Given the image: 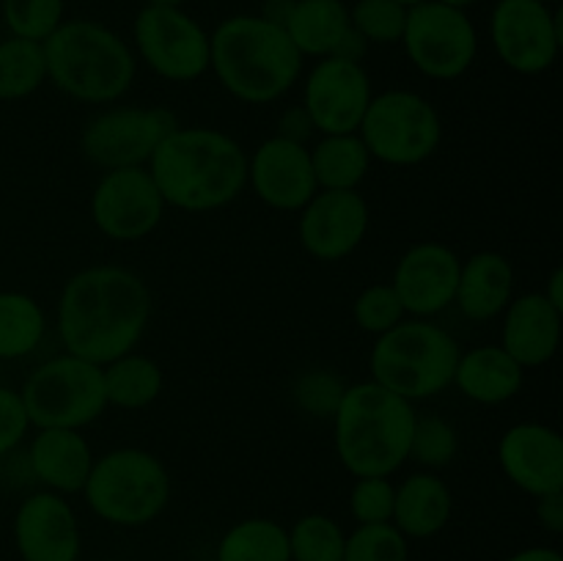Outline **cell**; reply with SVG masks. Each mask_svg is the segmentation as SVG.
<instances>
[{
	"label": "cell",
	"mask_w": 563,
	"mask_h": 561,
	"mask_svg": "<svg viewBox=\"0 0 563 561\" xmlns=\"http://www.w3.org/2000/svg\"><path fill=\"white\" fill-rule=\"evenodd\" d=\"M152 319L146 280L119 264H93L64 284L58 297V336L64 352L97 366L137 346Z\"/></svg>",
	"instance_id": "6da1fadb"
},
{
	"label": "cell",
	"mask_w": 563,
	"mask_h": 561,
	"mask_svg": "<svg viewBox=\"0 0 563 561\" xmlns=\"http://www.w3.org/2000/svg\"><path fill=\"white\" fill-rule=\"evenodd\" d=\"M148 174L165 207L214 212L229 207L247 185V154L212 127H176L148 160Z\"/></svg>",
	"instance_id": "7a4b0ae2"
},
{
	"label": "cell",
	"mask_w": 563,
	"mask_h": 561,
	"mask_svg": "<svg viewBox=\"0 0 563 561\" xmlns=\"http://www.w3.org/2000/svg\"><path fill=\"white\" fill-rule=\"evenodd\" d=\"M302 61L284 28L258 14L229 16L209 36V69L245 105H269L291 91Z\"/></svg>",
	"instance_id": "3957f363"
},
{
	"label": "cell",
	"mask_w": 563,
	"mask_h": 561,
	"mask_svg": "<svg viewBox=\"0 0 563 561\" xmlns=\"http://www.w3.org/2000/svg\"><path fill=\"white\" fill-rule=\"evenodd\" d=\"M416 407L379 383L346 385L333 416V443L341 465L355 479L394 476L410 460Z\"/></svg>",
	"instance_id": "277c9868"
},
{
	"label": "cell",
	"mask_w": 563,
	"mask_h": 561,
	"mask_svg": "<svg viewBox=\"0 0 563 561\" xmlns=\"http://www.w3.org/2000/svg\"><path fill=\"white\" fill-rule=\"evenodd\" d=\"M42 44L47 80L77 102H115L135 80L137 64L130 44L102 22L64 20Z\"/></svg>",
	"instance_id": "5b68a950"
},
{
	"label": "cell",
	"mask_w": 563,
	"mask_h": 561,
	"mask_svg": "<svg viewBox=\"0 0 563 561\" xmlns=\"http://www.w3.org/2000/svg\"><path fill=\"white\" fill-rule=\"evenodd\" d=\"M460 352L454 336L432 319L405 317L388 333L377 336L368 369L374 383L407 402H421L451 388Z\"/></svg>",
	"instance_id": "8992f818"
},
{
	"label": "cell",
	"mask_w": 563,
	"mask_h": 561,
	"mask_svg": "<svg viewBox=\"0 0 563 561\" xmlns=\"http://www.w3.org/2000/svg\"><path fill=\"white\" fill-rule=\"evenodd\" d=\"M82 495L93 515L110 526H146L170 501L168 468L146 449H113L93 460Z\"/></svg>",
	"instance_id": "52a82bcc"
},
{
	"label": "cell",
	"mask_w": 563,
	"mask_h": 561,
	"mask_svg": "<svg viewBox=\"0 0 563 561\" xmlns=\"http://www.w3.org/2000/svg\"><path fill=\"white\" fill-rule=\"evenodd\" d=\"M20 399L31 427L82 429L108 410L102 366L60 352L27 374Z\"/></svg>",
	"instance_id": "ba28073f"
},
{
	"label": "cell",
	"mask_w": 563,
	"mask_h": 561,
	"mask_svg": "<svg viewBox=\"0 0 563 561\" xmlns=\"http://www.w3.org/2000/svg\"><path fill=\"white\" fill-rule=\"evenodd\" d=\"M357 135L372 160L394 168H410L432 157L443 141V121L427 97L394 88L372 97Z\"/></svg>",
	"instance_id": "9c48e42d"
},
{
	"label": "cell",
	"mask_w": 563,
	"mask_h": 561,
	"mask_svg": "<svg viewBox=\"0 0 563 561\" xmlns=\"http://www.w3.org/2000/svg\"><path fill=\"white\" fill-rule=\"evenodd\" d=\"M410 64L432 80H456L473 66L478 36L467 11L451 9L440 0L407 9L401 42Z\"/></svg>",
	"instance_id": "30bf717a"
},
{
	"label": "cell",
	"mask_w": 563,
	"mask_h": 561,
	"mask_svg": "<svg viewBox=\"0 0 563 561\" xmlns=\"http://www.w3.org/2000/svg\"><path fill=\"white\" fill-rule=\"evenodd\" d=\"M179 121L165 108H110L80 132V152L102 170L141 168Z\"/></svg>",
	"instance_id": "8fae6325"
},
{
	"label": "cell",
	"mask_w": 563,
	"mask_h": 561,
	"mask_svg": "<svg viewBox=\"0 0 563 561\" xmlns=\"http://www.w3.org/2000/svg\"><path fill=\"white\" fill-rule=\"evenodd\" d=\"M137 55L168 82H192L209 72V33L181 9L143 6L132 25Z\"/></svg>",
	"instance_id": "7c38bea8"
},
{
	"label": "cell",
	"mask_w": 563,
	"mask_h": 561,
	"mask_svg": "<svg viewBox=\"0 0 563 561\" xmlns=\"http://www.w3.org/2000/svg\"><path fill=\"white\" fill-rule=\"evenodd\" d=\"M489 38L511 72L542 75L561 53V11L539 0H498L489 16Z\"/></svg>",
	"instance_id": "4fadbf2b"
},
{
	"label": "cell",
	"mask_w": 563,
	"mask_h": 561,
	"mask_svg": "<svg viewBox=\"0 0 563 561\" xmlns=\"http://www.w3.org/2000/svg\"><path fill=\"white\" fill-rule=\"evenodd\" d=\"M165 201L146 165L104 170L91 196V220L108 240H146L163 223Z\"/></svg>",
	"instance_id": "5bb4252c"
},
{
	"label": "cell",
	"mask_w": 563,
	"mask_h": 561,
	"mask_svg": "<svg viewBox=\"0 0 563 561\" xmlns=\"http://www.w3.org/2000/svg\"><path fill=\"white\" fill-rule=\"evenodd\" d=\"M372 97V77L366 66L335 55L319 58L302 88V105L322 135H346L361 130Z\"/></svg>",
	"instance_id": "9a60e30c"
},
{
	"label": "cell",
	"mask_w": 563,
	"mask_h": 561,
	"mask_svg": "<svg viewBox=\"0 0 563 561\" xmlns=\"http://www.w3.org/2000/svg\"><path fill=\"white\" fill-rule=\"evenodd\" d=\"M368 204L357 190H317L300 209V245L319 262H341L361 248Z\"/></svg>",
	"instance_id": "2e32d148"
},
{
	"label": "cell",
	"mask_w": 563,
	"mask_h": 561,
	"mask_svg": "<svg viewBox=\"0 0 563 561\" xmlns=\"http://www.w3.org/2000/svg\"><path fill=\"white\" fill-rule=\"evenodd\" d=\"M462 258L443 242H418L394 270L390 286L407 317L432 319L454 306Z\"/></svg>",
	"instance_id": "e0dca14e"
},
{
	"label": "cell",
	"mask_w": 563,
	"mask_h": 561,
	"mask_svg": "<svg viewBox=\"0 0 563 561\" xmlns=\"http://www.w3.org/2000/svg\"><path fill=\"white\" fill-rule=\"evenodd\" d=\"M14 544L22 561L80 559V526L69 501L53 490L27 495L16 506Z\"/></svg>",
	"instance_id": "ac0fdd59"
},
{
	"label": "cell",
	"mask_w": 563,
	"mask_h": 561,
	"mask_svg": "<svg viewBox=\"0 0 563 561\" xmlns=\"http://www.w3.org/2000/svg\"><path fill=\"white\" fill-rule=\"evenodd\" d=\"M247 185L278 212H300L319 190L308 146L278 135L267 138L253 157H247Z\"/></svg>",
	"instance_id": "d6986e66"
},
{
	"label": "cell",
	"mask_w": 563,
	"mask_h": 561,
	"mask_svg": "<svg viewBox=\"0 0 563 561\" xmlns=\"http://www.w3.org/2000/svg\"><path fill=\"white\" fill-rule=\"evenodd\" d=\"M498 462L506 479L533 498L563 490V438L548 424L522 421L506 429Z\"/></svg>",
	"instance_id": "ffe728a7"
},
{
	"label": "cell",
	"mask_w": 563,
	"mask_h": 561,
	"mask_svg": "<svg viewBox=\"0 0 563 561\" xmlns=\"http://www.w3.org/2000/svg\"><path fill=\"white\" fill-rule=\"evenodd\" d=\"M563 314L544 300L542 292L515 297L504 311L500 346L522 369H539L559 352Z\"/></svg>",
	"instance_id": "44dd1931"
},
{
	"label": "cell",
	"mask_w": 563,
	"mask_h": 561,
	"mask_svg": "<svg viewBox=\"0 0 563 561\" xmlns=\"http://www.w3.org/2000/svg\"><path fill=\"white\" fill-rule=\"evenodd\" d=\"M31 473L58 495L82 493L93 454L80 429H36L27 449Z\"/></svg>",
	"instance_id": "7402d4cb"
},
{
	"label": "cell",
	"mask_w": 563,
	"mask_h": 561,
	"mask_svg": "<svg viewBox=\"0 0 563 561\" xmlns=\"http://www.w3.org/2000/svg\"><path fill=\"white\" fill-rule=\"evenodd\" d=\"M515 300V267L498 251H478L465 258L456 280L454 302L473 322H487Z\"/></svg>",
	"instance_id": "603a6c76"
},
{
	"label": "cell",
	"mask_w": 563,
	"mask_h": 561,
	"mask_svg": "<svg viewBox=\"0 0 563 561\" xmlns=\"http://www.w3.org/2000/svg\"><path fill=\"white\" fill-rule=\"evenodd\" d=\"M526 380V369L500 344H482L460 352L454 383L465 399L476 405H504L515 399Z\"/></svg>",
	"instance_id": "cb8c5ba5"
},
{
	"label": "cell",
	"mask_w": 563,
	"mask_h": 561,
	"mask_svg": "<svg viewBox=\"0 0 563 561\" xmlns=\"http://www.w3.org/2000/svg\"><path fill=\"white\" fill-rule=\"evenodd\" d=\"M454 515V495L434 473H412L396 487L394 522L407 539H429L443 531Z\"/></svg>",
	"instance_id": "d4e9b609"
},
{
	"label": "cell",
	"mask_w": 563,
	"mask_h": 561,
	"mask_svg": "<svg viewBox=\"0 0 563 561\" xmlns=\"http://www.w3.org/2000/svg\"><path fill=\"white\" fill-rule=\"evenodd\" d=\"M350 28V6L344 0H295L284 31L302 58H328Z\"/></svg>",
	"instance_id": "484cf974"
},
{
	"label": "cell",
	"mask_w": 563,
	"mask_h": 561,
	"mask_svg": "<svg viewBox=\"0 0 563 561\" xmlns=\"http://www.w3.org/2000/svg\"><path fill=\"white\" fill-rule=\"evenodd\" d=\"M308 154L319 190H357L372 168V154L357 132L322 135Z\"/></svg>",
	"instance_id": "4316f807"
},
{
	"label": "cell",
	"mask_w": 563,
	"mask_h": 561,
	"mask_svg": "<svg viewBox=\"0 0 563 561\" xmlns=\"http://www.w3.org/2000/svg\"><path fill=\"white\" fill-rule=\"evenodd\" d=\"M102 385L108 405L121 407V410H143L163 394L165 377L154 358L132 350L104 363Z\"/></svg>",
	"instance_id": "83f0119b"
},
{
	"label": "cell",
	"mask_w": 563,
	"mask_h": 561,
	"mask_svg": "<svg viewBox=\"0 0 563 561\" xmlns=\"http://www.w3.org/2000/svg\"><path fill=\"white\" fill-rule=\"evenodd\" d=\"M47 317L25 292H0V361L25 358L42 344Z\"/></svg>",
	"instance_id": "f1b7e54d"
},
{
	"label": "cell",
	"mask_w": 563,
	"mask_h": 561,
	"mask_svg": "<svg viewBox=\"0 0 563 561\" xmlns=\"http://www.w3.org/2000/svg\"><path fill=\"white\" fill-rule=\"evenodd\" d=\"M218 561H291L289 531L269 517H247L223 534Z\"/></svg>",
	"instance_id": "f546056e"
},
{
	"label": "cell",
	"mask_w": 563,
	"mask_h": 561,
	"mask_svg": "<svg viewBox=\"0 0 563 561\" xmlns=\"http://www.w3.org/2000/svg\"><path fill=\"white\" fill-rule=\"evenodd\" d=\"M47 80V58H44V44L31 38L9 36L0 42V99L16 102Z\"/></svg>",
	"instance_id": "4dcf8cb0"
},
{
	"label": "cell",
	"mask_w": 563,
	"mask_h": 561,
	"mask_svg": "<svg viewBox=\"0 0 563 561\" xmlns=\"http://www.w3.org/2000/svg\"><path fill=\"white\" fill-rule=\"evenodd\" d=\"M344 528L328 515H306L289 528L291 561H344Z\"/></svg>",
	"instance_id": "1f68e13d"
},
{
	"label": "cell",
	"mask_w": 563,
	"mask_h": 561,
	"mask_svg": "<svg viewBox=\"0 0 563 561\" xmlns=\"http://www.w3.org/2000/svg\"><path fill=\"white\" fill-rule=\"evenodd\" d=\"M460 451V438H456L454 424H449L440 416H416L410 438V460L418 465L438 471L454 462Z\"/></svg>",
	"instance_id": "d6a6232c"
},
{
	"label": "cell",
	"mask_w": 563,
	"mask_h": 561,
	"mask_svg": "<svg viewBox=\"0 0 563 561\" xmlns=\"http://www.w3.org/2000/svg\"><path fill=\"white\" fill-rule=\"evenodd\" d=\"M410 544L394 522H368L346 534L344 561H407Z\"/></svg>",
	"instance_id": "836d02e7"
},
{
	"label": "cell",
	"mask_w": 563,
	"mask_h": 561,
	"mask_svg": "<svg viewBox=\"0 0 563 561\" xmlns=\"http://www.w3.org/2000/svg\"><path fill=\"white\" fill-rule=\"evenodd\" d=\"M350 22L368 44H399L407 9L396 0H357L350 9Z\"/></svg>",
	"instance_id": "e575fe53"
},
{
	"label": "cell",
	"mask_w": 563,
	"mask_h": 561,
	"mask_svg": "<svg viewBox=\"0 0 563 561\" xmlns=\"http://www.w3.org/2000/svg\"><path fill=\"white\" fill-rule=\"evenodd\" d=\"M3 22L11 36L44 42L64 22V0H3Z\"/></svg>",
	"instance_id": "d590c367"
},
{
	"label": "cell",
	"mask_w": 563,
	"mask_h": 561,
	"mask_svg": "<svg viewBox=\"0 0 563 561\" xmlns=\"http://www.w3.org/2000/svg\"><path fill=\"white\" fill-rule=\"evenodd\" d=\"M352 317H355V324L363 330V333L383 336L388 333L390 328H396L407 314H405V306H401L399 295L394 292V286L372 284L355 297Z\"/></svg>",
	"instance_id": "8d00e7d4"
},
{
	"label": "cell",
	"mask_w": 563,
	"mask_h": 561,
	"mask_svg": "<svg viewBox=\"0 0 563 561\" xmlns=\"http://www.w3.org/2000/svg\"><path fill=\"white\" fill-rule=\"evenodd\" d=\"M344 391L346 385L333 372H328V369H311V372L300 374V380L295 383V402L308 416L333 418Z\"/></svg>",
	"instance_id": "74e56055"
},
{
	"label": "cell",
	"mask_w": 563,
	"mask_h": 561,
	"mask_svg": "<svg viewBox=\"0 0 563 561\" xmlns=\"http://www.w3.org/2000/svg\"><path fill=\"white\" fill-rule=\"evenodd\" d=\"M396 487L388 476L357 479L350 493V512L357 526L368 522H390L394 517Z\"/></svg>",
	"instance_id": "f35d334b"
},
{
	"label": "cell",
	"mask_w": 563,
	"mask_h": 561,
	"mask_svg": "<svg viewBox=\"0 0 563 561\" xmlns=\"http://www.w3.org/2000/svg\"><path fill=\"white\" fill-rule=\"evenodd\" d=\"M27 429H31V421H27L20 391L0 385V457L11 454L25 440Z\"/></svg>",
	"instance_id": "ab89813d"
},
{
	"label": "cell",
	"mask_w": 563,
	"mask_h": 561,
	"mask_svg": "<svg viewBox=\"0 0 563 561\" xmlns=\"http://www.w3.org/2000/svg\"><path fill=\"white\" fill-rule=\"evenodd\" d=\"M317 132V127H313L311 116H308L306 105H291V108H286L284 113H280L278 119V132L275 135L284 138V141H291V143H302L306 146L308 141H311V135Z\"/></svg>",
	"instance_id": "60d3db41"
},
{
	"label": "cell",
	"mask_w": 563,
	"mask_h": 561,
	"mask_svg": "<svg viewBox=\"0 0 563 561\" xmlns=\"http://www.w3.org/2000/svg\"><path fill=\"white\" fill-rule=\"evenodd\" d=\"M537 520L544 531L561 534L563 531V490L559 493L539 495L537 498Z\"/></svg>",
	"instance_id": "b9f144b4"
},
{
	"label": "cell",
	"mask_w": 563,
	"mask_h": 561,
	"mask_svg": "<svg viewBox=\"0 0 563 561\" xmlns=\"http://www.w3.org/2000/svg\"><path fill=\"white\" fill-rule=\"evenodd\" d=\"M291 9H295V0H264L262 14H258V16H262V20H267V22H273V25L286 28Z\"/></svg>",
	"instance_id": "7bdbcfd3"
},
{
	"label": "cell",
	"mask_w": 563,
	"mask_h": 561,
	"mask_svg": "<svg viewBox=\"0 0 563 561\" xmlns=\"http://www.w3.org/2000/svg\"><path fill=\"white\" fill-rule=\"evenodd\" d=\"M542 295L550 306H555L563 314V270L561 267H555L553 273H550L548 286L542 289Z\"/></svg>",
	"instance_id": "ee69618b"
},
{
	"label": "cell",
	"mask_w": 563,
	"mask_h": 561,
	"mask_svg": "<svg viewBox=\"0 0 563 561\" xmlns=\"http://www.w3.org/2000/svg\"><path fill=\"white\" fill-rule=\"evenodd\" d=\"M506 561H563V559L555 548H526L520 550V553L509 556Z\"/></svg>",
	"instance_id": "f6af8a7d"
},
{
	"label": "cell",
	"mask_w": 563,
	"mask_h": 561,
	"mask_svg": "<svg viewBox=\"0 0 563 561\" xmlns=\"http://www.w3.org/2000/svg\"><path fill=\"white\" fill-rule=\"evenodd\" d=\"M185 0H146V6H157V9H181Z\"/></svg>",
	"instance_id": "bcb514c9"
},
{
	"label": "cell",
	"mask_w": 563,
	"mask_h": 561,
	"mask_svg": "<svg viewBox=\"0 0 563 561\" xmlns=\"http://www.w3.org/2000/svg\"><path fill=\"white\" fill-rule=\"evenodd\" d=\"M440 3L451 6V9H460V11H467L473 3H478V0H440Z\"/></svg>",
	"instance_id": "7dc6e473"
},
{
	"label": "cell",
	"mask_w": 563,
	"mask_h": 561,
	"mask_svg": "<svg viewBox=\"0 0 563 561\" xmlns=\"http://www.w3.org/2000/svg\"><path fill=\"white\" fill-rule=\"evenodd\" d=\"M396 3H401V6H405V9H412V6L423 3V0H396Z\"/></svg>",
	"instance_id": "c3c4849f"
},
{
	"label": "cell",
	"mask_w": 563,
	"mask_h": 561,
	"mask_svg": "<svg viewBox=\"0 0 563 561\" xmlns=\"http://www.w3.org/2000/svg\"><path fill=\"white\" fill-rule=\"evenodd\" d=\"M539 3H548V6H553V3H559V0H539Z\"/></svg>",
	"instance_id": "681fc988"
}]
</instances>
